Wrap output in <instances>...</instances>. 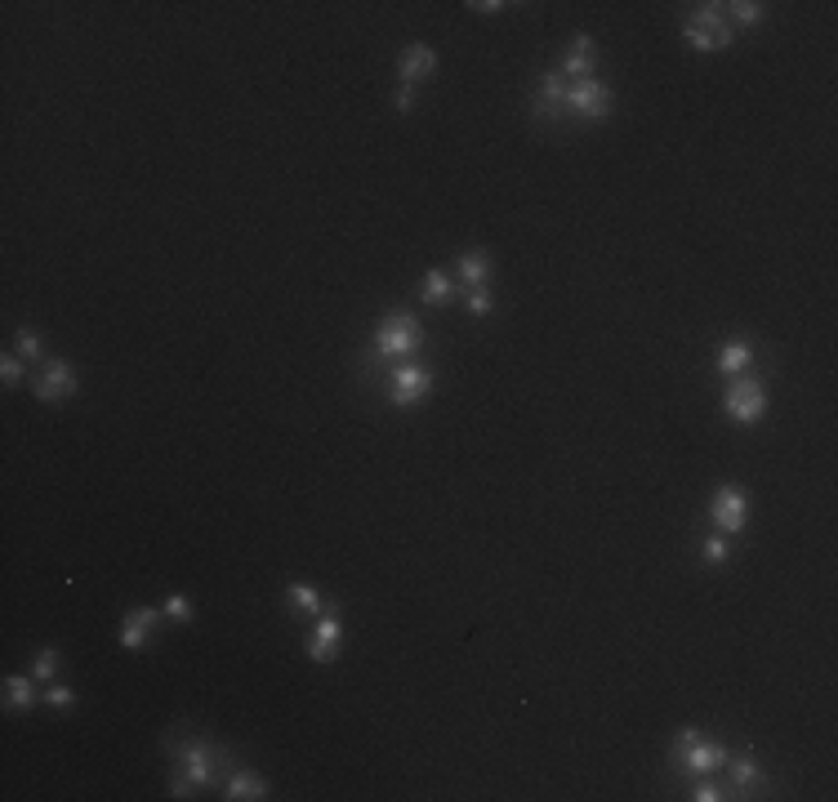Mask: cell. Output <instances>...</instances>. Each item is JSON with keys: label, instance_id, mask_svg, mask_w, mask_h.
<instances>
[{"label": "cell", "instance_id": "obj_1", "mask_svg": "<svg viewBox=\"0 0 838 802\" xmlns=\"http://www.w3.org/2000/svg\"><path fill=\"white\" fill-rule=\"evenodd\" d=\"M223 762H228V753L219 744H210V740H183L179 744V775L170 784V798H192L188 789L214 784V775H219Z\"/></svg>", "mask_w": 838, "mask_h": 802}, {"label": "cell", "instance_id": "obj_2", "mask_svg": "<svg viewBox=\"0 0 838 802\" xmlns=\"http://www.w3.org/2000/svg\"><path fill=\"white\" fill-rule=\"evenodd\" d=\"M722 762H727V749H722L718 740H705L696 726H687V731L678 735L673 758H669V766L691 771V775H709V771H718Z\"/></svg>", "mask_w": 838, "mask_h": 802}, {"label": "cell", "instance_id": "obj_3", "mask_svg": "<svg viewBox=\"0 0 838 802\" xmlns=\"http://www.w3.org/2000/svg\"><path fill=\"white\" fill-rule=\"evenodd\" d=\"M722 406L736 424H758L767 415V388L753 379V374H736L722 392Z\"/></svg>", "mask_w": 838, "mask_h": 802}, {"label": "cell", "instance_id": "obj_4", "mask_svg": "<svg viewBox=\"0 0 838 802\" xmlns=\"http://www.w3.org/2000/svg\"><path fill=\"white\" fill-rule=\"evenodd\" d=\"M419 343H424V330H419V321L410 312H388L379 321V334H375V352L379 357H406Z\"/></svg>", "mask_w": 838, "mask_h": 802}, {"label": "cell", "instance_id": "obj_5", "mask_svg": "<svg viewBox=\"0 0 838 802\" xmlns=\"http://www.w3.org/2000/svg\"><path fill=\"white\" fill-rule=\"evenodd\" d=\"M567 103H571L584 121H607V116H611V90H607V81H598V76L576 81V85L567 90Z\"/></svg>", "mask_w": 838, "mask_h": 802}, {"label": "cell", "instance_id": "obj_6", "mask_svg": "<svg viewBox=\"0 0 838 802\" xmlns=\"http://www.w3.org/2000/svg\"><path fill=\"white\" fill-rule=\"evenodd\" d=\"M433 392V370L429 365H397L392 370V401L397 406H415Z\"/></svg>", "mask_w": 838, "mask_h": 802}, {"label": "cell", "instance_id": "obj_7", "mask_svg": "<svg viewBox=\"0 0 838 802\" xmlns=\"http://www.w3.org/2000/svg\"><path fill=\"white\" fill-rule=\"evenodd\" d=\"M713 522L727 531V535H740L745 531V522H749V495L740 491V486H722L718 495H713Z\"/></svg>", "mask_w": 838, "mask_h": 802}, {"label": "cell", "instance_id": "obj_8", "mask_svg": "<svg viewBox=\"0 0 838 802\" xmlns=\"http://www.w3.org/2000/svg\"><path fill=\"white\" fill-rule=\"evenodd\" d=\"M32 392H36V401H63V397H72V392H77V370H72V361H50V365L32 379Z\"/></svg>", "mask_w": 838, "mask_h": 802}, {"label": "cell", "instance_id": "obj_9", "mask_svg": "<svg viewBox=\"0 0 838 802\" xmlns=\"http://www.w3.org/2000/svg\"><path fill=\"white\" fill-rule=\"evenodd\" d=\"M339 633H343V624H339V606L326 602V611H321V620H317V633L308 638V655H312L317 664H330V660H334V642H339Z\"/></svg>", "mask_w": 838, "mask_h": 802}, {"label": "cell", "instance_id": "obj_10", "mask_svg": "<svg viewBox=\"0 0 838 802\" xmlns=\"http://www.w3.org/2000/svg\"><path fill=\"white\" fill-rule=\"evenodd\" d=\"M433 68H438V54H433V45H406V54H401V63H397V72H401V85H419V81H429L433 76Z\"/></svg>", "mask_w": 838, "mask_h": 802}, {"label": "cell", "instance_id": "obj_11", "mask_svg": "<svg viewBox=\"0 0 838 802\" xmlns=\"http://www.w3.org/2000/svg\"><path fill=\"white\" fill-rule=\"evenodd\" d=\"M161 615L152 611V606H134L130 615H125V624H121V646L125 651H143L148 646V629L157 624Z\"/></svg>", "mask_w": 838, "mask_h": 802}, {"label": "cell", "instance_id": "obj_12", "mask_svg": "<svg viewBox=\"0 0 838 802\" xmlns=\"http://www.w3.org/2000/svg\"><path fill=\"white\" fill-rule=\"evenodd\" d=\"M571 45H576V50H571V59L562 63V76H571V81H589V76H598V63H593V41L580 32Z\"/></svg>", "mask_w": 838, "mask_h": 802}, {"label": "cell", "instance_id": "obj_13", "mask_svg": "<svg viewBox=\"0 0 838 802\" xmlns=\"http://www.w3.org/2000/svg\"><path fill=\"white\" fill-rule=\"evenodd\" d=\"M491 268H496V263H491L487 250H464V254H460V285H464V290L487 285V281H491Z\"/></svg>", "mask_w": 838, "mask_h": 802}, {"label": "cell", "instance_id": "obj_14", "mask_svg": "<svg viewBox=\"0 0 838 802\" xmlns=\"http://www.w3.org/2000/svg\"><path fill=\"white\" fill-rule=\"evenodd\" d=\"M718 10H722V5H700V10H696V19H691V28L709 32V36L718 41V50H727V45L736 41V32H731V23H727Z\"/></svg>", "mask_w": 838, "mask_h": 802}, {"label": "cell", "instance_id": "obj_15", "mask_svg": "<svg viewBox=\"0 0 838 802\" xmlns=\"http://www.w3.org/2000/svg\"><path fill=\"white\" fill-rule=\"evenodd\" d=\"M223 798H232V802H259V798H268V784H263V775H254V771H232Z\"/></svg>", "mask_w": 838, "mask_h": 802}, {"label": "cell", "instance_id": "obj_16", "mask_svg": "<svg viewBox=\"0 0 838 802\" xmlns=\"http://www.w3.org/2000/svg\"><path fill=\"white\" fill-rule=\"evenodd\" d=\"M749 361H753V348L745 343V339H736V343H727L722 352H718V370L722 374H749Z\"/></svg>", "mask_w": 838, "mask_h": 802}, {"label": "cell", "instance_id": "obj_17", "mask_svg": "<svg viewBox=\"0 0 838 802\" xmlns=\"http://www.w3.org/2000/svg\"><path fill=\"white\" fill-rule=\"evenodd\" d=\"M32 682H36V678H23V673H10V678H5V704H10L14 713H23V709H32V704H36Z\"/></svg>", "mask_w": 838, "mask_h": 802}, {"label": "cell", "instance_id": "obj_18", "mask_svg": "<svg viewBox=\"0 0 838 802\" xmlns=\"http://www.w3.org/2000/svg\"><path fill=\"white\" fill-rule=\"evenodd\" d=\"M451 290H455V281H451L442 268H433V272L424 277V290H419V299H424L429 308H442V303L451 299Z\"/></svg>", "mask_w": 838, "mask_h": 802}, {"label": "cell", "instance_id": "obj_19", "mask_svg": "<svg viewBox=\"0 0 838 802\" xmlns=\"http://www.w3.org/2000/svg\"><path fill=\"white\" fill-rule=\"evenodd\" d=\"M567 103V90H562V72H549L540 76V112H558Z\"/></svg>", "mask_w": 838, "mask_h": 802}, {"label": "cell", "instance_id": "obj_20", "mask_svg": "<svg viewBox=\"0 0 838 802\" xmlns=\"http://www.w3.org/2000/svg\"><path fill=\"white\" fill-rule=\"evenodd\" d=\"M286 597H290L299 611H312V615H321V611H326V597H321L317 589H308V584H290V589H286Z\"/></svg>", "mask_w": 838, "mask_h": 802}, {"label": "cell", "instance_id": "obj_21", "mask_svg": "<svg viewBox=\"0 0 838 802\" xmlns=\"http://www.w3.org/2000/svg\"><path fill=\"white\" fill-rule=\"evenodd\" d=\"M731 780H736V789H740V793H749V789H758L762 771H758V762H753L749 753H740V762L731 766Z\"/></svg>", "mask_w": 838, "mask_h": 802}, {"label": "cell", "instance_id": "obj_22", "mask_svg": "<svg viewBox=\"0 0 838 802\" xmlns=\"http://www.w3.org/2000/svg\"><path fill=\"white\" fill-rule=\"evenodd\" d=\"M727 10H736V23H745V28L762 23V5H758V0H736V5H727Z\"/></svg>", "mask_w": 838, "mask_h": 802}, {"label": "cell", "instance_id": "obj_23", "mask_svg": "<svg viewBox=\"0 0 838 802\" xmlns=\"http://www.w3.org/2000/svg\"><path fill=\"white\" fill-rule=\"evenodd\" d=\"M464 294H469L464 303H469V312H473V317H487V312L496 308V299H491V290H487V285H478V290H464Z\"/></svg>", "mask_w": 838, "mask_h": 802}, {"label": "cell", "instance_id": "obj_24", "mask_svg": "<svg viewBox=\"0 0 838 802\" xmlns=\"http://www.w3.org/2000/svg\"><path fill=\"white\" fill-rule=\"evenodd\" d=\"M0 379H5V388H14L23 379V357H14V352L0 357Z\"/></svg>", "mask_w": 838, "mask_h": 802}, {"label": "cell", "instance_id": "obj_25", "mask_svg": "<svg viewBox=\"0 0 838 802\" xmlns=\"http://www.w3.org/2000/svg\"><path fill=\"white\" fill-rule=\"evenodd\" d=\"M19 352H23V361H28V365H32V361H41V339H36L28 325L19 330Z\"/></svg>", "mask_w": 838, "mask_h": 802}, {"label": "cell", "instance_id": "obj_26", "mask_svg": "<svg viewBox=\"0 0 838 802\" xmlns=\"http://www.w3.org/2000/svg\"><path fill=\"white\" fill-rule=\"evenodd\" d=\"M54 664H59V655H54V646H45V651L36 655V669H32V678H36V682H50V678H54Z\"/></svg>", "mask_w": 838, "mask_h": 802}, {"label": "cell", "instance_id": "obj_27", "mask_svg": "<svg viewBox=\"0 0 838 802\" xmlns=\"http://www.w3.org/2000/svg\"><path fill=\"white\" fill-rule=\"evenodd\" d=\"M682 32H687V41H691V50H700V54H713V50H718V41H713L709 32H700V28H691V23H687Z\"/></svg>", "mask_w": 838, "mask_h": 802}, {"label": "cell", "instance_id": "obj_28", "mask_svg": "<svg viewBox=\"0 0 838 802\" xmlns=\"http://www.w3.org/2000/svg\"><path fill=\"white\" fill-rule=\"evenodd\" d=\"M165 615H170V620H192V602H188L183 593H170V597H165Z\"/></svg>", "mask_w": 838, "mask_h": 802}, {"label": "cell", "instance_id": "obj_29", "mask_svg": "<svg viewBox=\"0 0 838 802\" xmlns=\"http://www.w3.org/2000/svg\"><path fill=\"white\" fill-rule=\"evenodd\" d=\"M45 700H50L54 709H72V700H77V695H72V686H63V682H54V686L45 691Z\"/></svg>", "mask_w": 838, "mask_h": 802}, {"label": "cell", "instance_id": "obj_30", "mask_svg": "<svg viewBox=\"0 0 838 802\" xmlns=\"http://www.w3.org/2000/svg\"><path fill=\"white\" fill-rule=\"evenodd\" d=\"M705 557H709V562H722V557H727V540H722V535H709V540H705Z\"/></svg>", "mask_w": 838, "mask_h": 802}, {"label": "cell", "instance_id": "obj_31", "mask_svg": "<svg viewBox=\"0 0 838 802\" xmlns=\"http://www.w3.org/2000/svg\"><path fill=\"white\" fill-rule=\"evenodd\" d=\"M691 798H696V802H718V798H722V789H718V784H713V780H700V784H696V793H691Z\"/></svg>", "mask_w": 838, "mask_h": 802}, {"label": "cell", "instance_id": "obj_32", "mask_svg": "<svg viewBox=\"0 0 838 802\" xmlns=\"http://www.w3.org/2000/svg\"><path fill=\"white\" fill-rule=\"evenodd\" d=\"M469 10H478V14H500V10H509V5H504V0H473Z\"/></svg>", "mask_w": 838, "mask_h": 802}, {"label": "cell", "instance_id": "obj_33", "mask_svg": "<svg viewBox=\"0 0 838 802\" xmlns=\"http://www.w3.org/2000/svg\"><path fill=\"white\" fill-rule=\"evenodd\" d=\"M410 103H415V90L401 85V90H397V112H410Z\"/></svg>", "mask_w": 838, "mask_h": 802}]
</instances>
